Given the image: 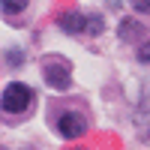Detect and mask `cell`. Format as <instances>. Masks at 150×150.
<instances>
[{
    "instance_id": "cell-1",
    "label": "cell",
    "mask_w": 150,
    "mask_h": 150,
    "mask_svg": "<svg viewBox=\"0 0 150 150\" xmlns=\"http://www.w3.org/2000/svg\"><path fill=\"white\" fill-rule=\"evenodd\" d=\"M30 99H33V90H30L27 84L12 81L6 90H3V96H0V105H3V111H9V114H21V111H27Z\"/></svg>"
},
{
    "instance_id": "cell-6",
    "label": "cell",
    "mask_w": 150,
    "mask_h": 150,
    "mask_svg": "<svg viewBox=\"0 0 150 150\" xmlns=\"http://www.w3.org/2000/svg\"><path fill=\"white\" fill-rule=\"evenodd\" d=\"M138 60H141V63H150V42H147L141 51H138Z\"/></svg>"
},
{
    "instance_id": "cell-5",
    "label": "cell",
    "mask_w": 150,
    "mask_h": 150,
    "mask_svg": "<svg viewBox=\"0 0 150 150\" xmlns=\"http://www.w3.org/2000/svg\"><path fill=\"white\" fill-rule=\"evenodd\" d=\"M3 3V12H24L30 0H0Z\"/></svg>"
},
{
    "instance_id": "cell-7",
    "label": "cell",
    "mask_w": 150,
    "mask_h": 150,
    "mask_svg": "<svg viewBox=\"0 0 150 150\" xmlns=\"http://www.w3.org/2000/svg\"><path fill=\"white\" fill-rule=\"evenodd\" d=\"M132 6L141 9V12H150V0H132Z\"/></svg>"
},
{
    "instance_id": "cell-3",
    "label": "cell",
    "mask_w": 150,
    "mask_h": 150,
    "mask_svg": "<svg viewBox=\"0 0 150 150\" xmlns=\"http://www.w3.org/2000/svg\"><path fill=\"white\" fill-rule=\"evenodd\" d=\"M45 81L51 87H57V90H66V87H69V69H66V63L48 60V63H45Z\"/></svg>"
},
{
    "instance_id": "cell-8",
    "label": "cell",
    "mask_w": 150,
    "mask_h": 150,
    "mask_svg": "<svg viewBox=\"0 0 150 150\" xmlns=\"http://www.w3.org/2000/svg\"><path fill=\"white\" fill-rule=\"evenodd\" d=\"M0 150H3V147H0Z\"/></svg>"
},
{
    "instance_id": "cell-2",
    "label": "cell",
    "mask_w": 150,
    "mask_h": 150,
    "mask_svg": "<svg viewBox=\"0 0 150 150\" xmlns=\"http://www.w3.org/2000/svg\"><path fill=\"white\" fill-rule=\"evenodd\" d=\"M57 129H60L63 138H78V135H84V129H87V120H84L81 111H63L60 120H57Z\"/></svg>"
},
{
    "instance_id": "cell-4",
    "label": "cell",
    "mask_w": 150,
    "mask_h": 150,
    "mask_svg": "<svg viewBox=\"0 0 150 150\" xmlns=\"http://www.w3.org/2000/svg\"><path fill=\"white\" fill-rule=\"evenodd\" d=\"M57 21H60V30L63 33H81L87 27V18L81 15V12H63Z\"/></svg>"
}]
</instances>
